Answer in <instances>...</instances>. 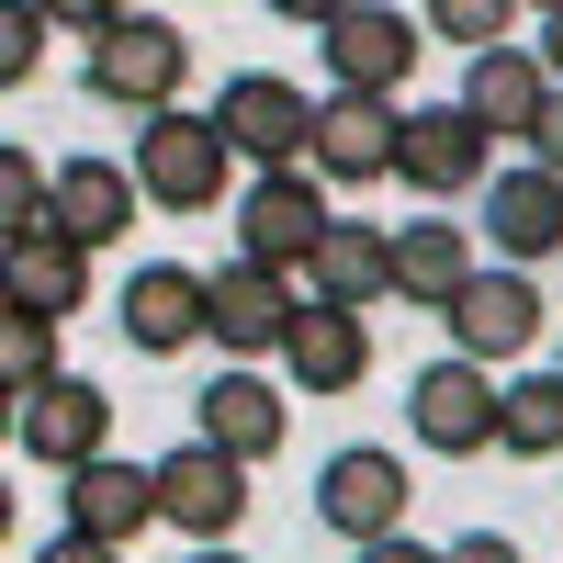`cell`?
I'll list each match as a JSON object with an SVG mask.
<instances>
[{
    "mask_svg": "<svg viewBox=\"0 0 563 563\" xmlns=\"http://www.w3.org/2000/svg\"><path fill=\"white\" fill-rule=\"evenodd\" d=\"M135 192H147L158 214H214L225 192H238V147H225V124L214 113H158V124H135Z\"/></svg>",
    "mask_w": 563,
    "mask_h": 563,
    "instance_id": "cell-1",
    "label": "cell"
},
{
    "mask_svg": "<svg viewBox=\"0 0 563 563\" xmlns=\"http://www.w3.org/2000/svg\"><path fill=\"white\" fill-rule=\"evenodd\" d=\"M90 102H113V113H180V79H192V34H180L169 12H113V34L90 45Z\"/></svg>",
    "mask_w": 563,
    "mask_h": 563,
    "instance_id": "cell-2",
    "label": "cell"
},
{
    "mask_svg": "<svg viewBox=\"0 0 563 563\" xmlns=\"http://www.w3.org/2000/svg\"><path fill=\"white\" fill-rule=\"evenodd\" d=\"M406 429H417V451H440V462H474V451H496V429H507V384H485V361H417L406 372Z\"/></svg>",
    "mask_w": 563,
    "mask_h": 563,
    "instance_id": "cell-3",
    "label": "cell"
},
{
    "mask_svg": "<svg viewBox=\"0 0 563 563\" xmlns=\"http://www.w3.org/2000/svg\"><path fill=\"white\" fill-rule=\"evenodd\" d=\"M406 462L395 451H372V440H350V451H327L316 462V530H339L350 552H372V541H406Z\"/></svg>",
    "mask_w": 563,
    "mask_h": 563,
    "instance_id": "cell-4",
    "label": "cell"
},
{
    "mask_svg": "<svg viewBox=\"0 0 563 563\" xmlns=\"http://www.w3.org/2000/svg\"><path fill=\"white\" fill-rule=\"evenodd\" d=\"M327 225H339V214H327L316 180H305V169H271V180H249V192H238V260L294 282V271H316Z\"/></svg>",
    "mask_w": 563,
    "mask_h": 563,
    "instance_id": "cell-5",
    "label": "cell"
},
{
    "mask_svg": "<svg viewBox=\"0 0 563 563\" xmlns=\"http://www.w3.org/2000/svg\"><path fill=\"white\" fill-rule=\"evenodd\" d=\"M214 124H225V147H238V158H260V180L316 158V102H305L294 79H271V68H238V79H225V90H214Z\"/></svg>",
    "mask_w": 563,
    "mask_h": 563,
    "instance_id": "cell-6",
    "label": "cell"
},
{
    "mask_svg": "<svg viewBox=\"0 0 563 563\" xmlns=\"http://www.w3.org/2000/svg\"><path fill=\"white\" fill-rule=\"evenodd\" d=\"M12 451L45 462V474H79V462L113 451V395L90 384V372H57V384H34L12 406Z\"/></svg>",
    "mask_w": 563,
    "mask_h": 563,
    "instance_id": "cell-7",
    "label": "cell"
},
{
    "mask_svg": "<svg viewBox=\"0 0 563 563\" xmlns=\"http://www.w3.org/2000/svg\"><path fill=\"white\" fill-rule=\"evenodd\" d=\"M158 519L192 541V552H214L225 530L249 519V462H225L214 440H180V451H158Z\"/></svg>",
    "mask_w": 563,
    "mask_h": 563,
    "instance_id": "cell-8",
    "label": "cell"
},
{
    "mask_svg": "<svg viewBox=\"0 0 563 563\" xmlns=\"http://www.w3.org/2000/svg\"><path fill=\"white\" fill-rule=\"evenodd\" d=\"M124 350H147V361H169V350H192V339H214V282L203 271H180V260H135L124 271Z\"/></svg>",
    "mask_w": 563,
    "mask_h": 563,
    "instance_id": "cell-9",
    "label": "cell"
},
{
    "mask_svg": "<svg viewBox=\"0 0 563 563\" xmlns=\"http://www.w3.org/2000/svg\"><path fill=\"white\" fill-rule=\"evenodd\" d=\"M417 45H429V23H406V12H384V0H361V12H339V23L316 34V57H327V79H339V90L395 102V79L417 68Z\"/></svg>",
    "mask_w": 563,
    "mask_h": 563,
    "instance_id": "cell-10",
    "label": "cell"
},
{
    "mask_svg": "<svg viewBox=\"0 0 563 563\" xmlns=\"http://www.w3.org/2000/svg\"><path fill=\"white\" fill-rule=\"evenodd\" d=\"M440 327H451V350H462V361L507 372L519 350H541V282H530V271H474V294H462Z\"/></svg>",
    "mask_w": 563,
    "mask_h": 563,
    "instance_id": "cell-11",
    "label": "cell"
},
{
    "mask_svg": "<svg viewBox=\"0 0 563 563\" xmlns=\"http://www.w3.org/2000/svg\"><path fill=\"white\" fill-rule=\"evenodd\" d=\"M485 147H496V135L462 113V102H417V113H406V147H395V180H417V192L451 203V192H474V180H496Z\"/></svg>",
    "mask_w": 563,
    "mask_h": 563,
    "instance_id": "cell-12",
    "label": "cell"
},
{
    "mask_svg": "<svg viewBox=\"0 0 563 563\" xmlns=\"http://www.w3.org/2000/svg\"><path fill=\"white\" fill-rule=\"evenodd\" d=\"M294 316H305V294H294L282 271H249V260H225V271H214V350L238 361V372H249L260 350L294 339Z\"/></svg>",
    "mask_w": 563,
    "mask_h": 563,
    "instance_id": "cell-13",
    "label": "cell"
},
{
    "mask_svg": "<svg viewBox=\"0 0 563 563\" xmlns=\"http://www.w3.org/2000/svg\"><path fill=\"white\" fill-rule=\"evenodd\" d=\"M282 429H294V406H282V384H260V372H214L192 395V440H214L225 462H271Z\"/></svg>",
    "mask_w": 563,
    "mask_h": 563,
    "instance_id": "cell-14",
    "label": "cell"
},
{
    "mask_svg": "<svg viewBox=\"0 0 563 563\" xmlns=\"http://www.w3.org/2000/svg\"><path fill=\"white\" fill-rule=\"evenodd\" d=\"M57 507H68V530H90V541L124 552L135 530L158 519V462H113V451H102V462H79V474L57 485Z\"/></svg>",
    "mask_w": 563,
    "mask_h": 563,
    "instance_id": "cell-15",
    "label": "cell"
},
{
    "mask_svg": "<svg viewBox=\"0 0 563 563\" xmlns=\"http://www.w3.org/2000/svg\"><path fill=\"white\" fill-rule=\"evenodd\" d=\"M395 147H406L395 102H361V90H327L316 102V169L327 180H395Z\"/></svg>",
    "mask_w": 563,
    "mask_h": 563,
    "instance_id": "cell-16",
    "label": "cell"
},
{
    "mask_svg": "<svg viewBox=\"0 0 563 563\" xmlns=\"http://www.w3.org/2000/svg\"><path fill=\"white\" fill-rule=\"evenodd\" d=\"M282 372H294V395H361V372H372V316L305 305L294 339H282Z\"/></svg>",
    "mask_w": 563,
    "mask_h": 563,
    "instance_id": "cell-17",
    "label": "cell"
},
{
    "mask_svg": "<svg viewBox=\"0 0 563 563\" xmlns=\"http://www.w3.org/2000/svg\"><path fill=\"white\" fill-rule=\"evenodd\" d=\"M462 294H474V238H462L451 214H417L406 238H395V305H429V316H451Z\"/></svg>",
    "mask_w": 563,
    "mask_h": 563,
    "instance_id": "cell-18",
    "label": "cell"
},
{
    "mask_svg": "<svg viewBox=\"0 0 563 563\" xmlns=\"http://www.w3.org/2000/svg\"><path fill=\"white\" fill-rule=\"evenodd\" d=\"M541 102H552V68L530 57V45H496V57H474V68H462V113H474L485 135H519V147H530Z\"/></svg>",
    "mask_w": 563,
    "mask_h": 563,
    "instance_id": "cell-19",
    "label": "cell"
},
{
    "mask_svg": "<svg viewBox=\"0 0 563 563\" xmlns=\"http://www.w3.org/2000/svg\"><path fill=\"white\" fill-rule=\"evenodd\" d=\"M485 238L507 260H552L563 249V180L552 169H496L485 180Z\"/></svg>",
    "mask_w": 563,
    "mask_h": 563,
    "instance_id": "cell-20",
    "label": "cell"
},
{
    "mask_svg": "<svg viewBox=\"0 0 563 563\" xmlns=\"http://www.w3.org/2000/svg\"><path fill=\"white\" fill-rule=\"evenodd\" d=\"M316 305H384L395 294V238H384V225H361V214H339V225H327V249H316Z\"/></svg>",
    "mask_w": 563,
    "mask_h": 563,
    "instance_id": "cell-21",
    "label": "cell"
},
{
    "mask_svg": "<svg viewBox=\"0 0 563 563\" xmlns=\"http://www.w3.org/2000/svg\"><path fill=\"white\" fill-rule=\"evenodd\" d=\"M135 169H113V158H68L57 169V238H79V249H113L124 225H135Z\"/></svg>",
    "mask_w": 563,
    "mask_h": 563,
    "instance_id": "cell-22",
    "label": "cell"
},
{
    "mask_svg": "<svg viewBox=\"0 0 563 563\" xmlns=\"http://www.w3.org/2000/svg\"><path fill=\"white\" fill-rule=\"evenodd\" d=\"M79 305H90V249H79V238H34V249H12V316L68 327Z\"/></svg>",
    "mask_w": 563,
    "mask_h": 563,
    "instance_id": "cell-23",
    "label": "cell"
},
{
    "mask_svg": "<svg viewBox=\"0 0 563 563\" xmlns=\"http://www.w3.org/2000/svg\"><path fill=\"white\" fill-rule=\"evenodd\" d=\"M496 451H519V462H552V451H563V372H519V384H507Z\"/></svg>",
    "mask_w": 563,
    "mask_h": 563,
    "instance_id": "cell-24",
    "label": "cell"
},
{
    "mask_svg": "<svg viewBox=\"0 0 563 563\" xmlns=\"http://www.w3.org/2000/svg\"><path fill=\"white\" fill-rule=\"evenodd\" d=\"M0 372H12V395L57 384V327L45 316H0Z\"/></svg>",
    "mask_w": 563,
    "mask_h": 563,
    "instance_id": "cell-25",
    "label": "cell"
},
{
    "mask_svg": "<svg viewBox=\"0 0 563 563\" xmlns=\"http://www.w3.org/2000/svg\"><path fill=\"white\" fill-rule=\"evenodd\" d=\"M429 34H462L474 57H496V45H507V0H440Z\"/></svg>",
    "mask_w": 563,
    "mask_h": 563,
    "instance_id": "cell-26",
    "label": "cell"
},
{
    "mask_svg": "<svg viewBox=\"0 0 563 563\" xmlns=\"http://www.w3.org/2000/svg\"><path fill=\"white\" fill-rule=\"evenodd\" d=\"M45 57V12H12V23H0V79H23Z\"/></svg>",
    "mask_w": 563,
    "mask_h": 563,
    "instance_id": "cell-27",
    "label": "cell"
},
{
    "mask_svg": "<svg viewBox=\"0 0 563 563\" xmlns=\"http://www.w3.org/2000/svg\"><path fill=\"white\" fill-rule=\"evenodd\" d=\"M440 563H530V552H519V541H507V530H462V541H451Z\"/></svg>",
    "mask_w": 563,
    "mask_h": 563,
    "instance_id": "cell-28",
    "label": "cell"
},
{
    "mask_svg": "<svg viewBox=\"0 0 563 563\" xmlns=\"http://www.w3.org/2000/svg\"><path fill=\"white\" fill-rule=\"evenodd\" d=\"M530 169H552V180H563V90L541 102V124H530Z\"/></svg>",
    "mask_w": 563,
    "mask_h": 563,
    "instance_id": "cell-29",
    "label": "cell"
},
{
    "mask_svg": "<svg viewBox=\"0 0 563 563\" xmlns=\"http://www.w3.org/2000/svg\"><path fill=\"white\" fill-rule=\"evenodd\" d=\"M34 563H124V552L90 541V530H57V541H34Z\"/></svg>",
    "mask_w": 563,
    "mask_h": 563,
    "instance_id": "cell-30",
    "label": "cell"
},
{
    "mask_svg": "<svg viewBox=\"0 0 563 563\" xmlns=\"http://www.w3.org/2000/svg\"><path fill=\"white\" fill-rule=\"evenodd\" d=\"M541 68H552V90H563V0L541 12Z\"/></svg>",
    "mask_w": 563,
    "mask_h": 563,
    "instance_id": "cell-31",
    "label": "cell"
},
{
    "mask_svg": "<svg viewBox=\"0 0 563 563\" xmlns=\"http://www.w3.org/2000/svg\"><path fill=\"white\" fill-rule=\"evenodd\" d=\"M361 563H440V552H429V541H372Z\"/></svg>",
    "mask_w": 563,
    "mask_h": 563,
    "instance_id": "cell-32",
    "label": "cell"
},
{
    "mask_svg": "<svg viewBox=\"0 0 563 563\" xmlns=\"http://www.w3.org/2000/svg\"><path fill=\"white\" fill-rule=\"evenodd\" d=\"M180 563H249V552H225V541H214V552H180Z\"/></svg>",
    "mask_w": 563,
    "mask_h": 563,
    "instance_id": "cell-33",
    "label": "cell"
},
{
    "mask_svg": "<svg viewBox=\"0 0 563 563\" xmlns=\"http://www.w3.org/2000/svg\"><path fill=\"white\" fill-rule=\"evenodd\" d=\"M552 372H563V361H552Z\"/></svg>",
    "mask_w": 563,
    "mask_h": 563,
    "instance_id": "cell-34",
    "label": "cell"
}]
</instances>
